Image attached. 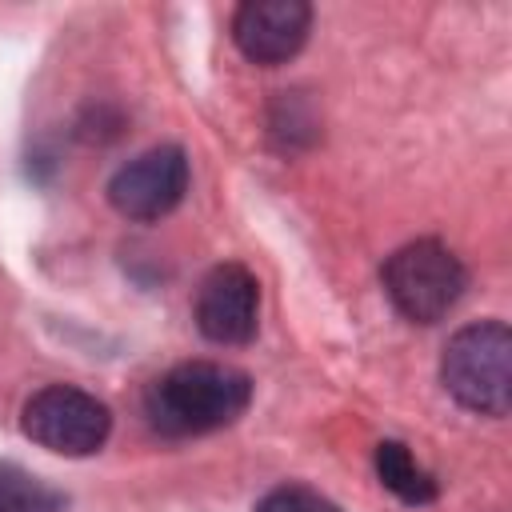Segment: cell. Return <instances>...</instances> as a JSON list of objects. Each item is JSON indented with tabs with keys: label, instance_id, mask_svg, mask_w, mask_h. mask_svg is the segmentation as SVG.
I'll use <instances>...</instances> for the list:
<instances>
[{
	"label": "cell",
	"instance_id": "6da1fadb",
	"mask_svg": "<svg viewBox=\"0 0 512 512\" xmlns=\"http://www.w3.org/2000/svg\"><path fill=\"white\" fill-rule=\"evenodd\" d=\"M248 404H252V376L216 360H184L164 376H156L144 392V416L168 440H188L228 428L244 416Z\"/></svg>",
	"mask_w": 512,
	"mask_h": 512
},
{
	"label": "cell",
	"instance_id": "7a4b0ae2",
	"mask_svg": "<svg viewBox=\"0 0 512 512\" xmlns=\"http://www.w3.org/2000/svg\"><path fill=\"white\" fill-rule=\"evenodd\" d=\"M444 392L476 416H508L512 408V332L504 320L464 324L440 356Z\"/></svg>",
	"mask_w": 512,
	"mask_h": 512
},
{
	"label": "cell",
	"instance_id": "3957f363",
	"mask_svg": "<svg viewBox=\"0 0 512 512\" xmlns=\"http://www.w3.org/2000/svg\"><path fill=\"white\" fill-rule=\"evenodd\" d=\"M380 284H384V296L392 300V308L404 320H412V324H436L464 296L468 272H464L460 256L448 244L424 236V240L400 244L384 260Z\"/></svg>",
	"mask_w": 512,
	"mask_h": 512
},
{
	"label": "cell",
	"instance_id": "277c9868",
	"mask_svg": "<svg viewBox=\"0 0 512 512\" xmlns=\"http://www.w3.org/2000/svg\"><path fill=\"white\" fill-rule=\"evenodd\" d=\"M20 432L56 456H92L112 436V412L76 384H48L24 400Z\"/></svg>",
	"mask_w": 512,
	"mask_h": 512
},
{
	"label": "cell",
	"instance_id": "5b68a950",
	"mask_svg": "<svg viewBox=\"0 0 512 512\" xmlns=\"http://www.w3.org/2000/svg\"><path fill=\"white\" fill-rule=\"evenodd\" d=\"M188 156L180 144H156L128 164H120L108 180V204L136 224L164 220L188 192Z\"/></svg>",
	"mask_w": 512,
	"mask_h": 512
},
{
	"label": "cell",
	"instance_id": "8992f818",
	"mask_svg": "<svg viewBox=\"0 0 512 512\" xmlns=\"http://www.w3.org/2000/svg\"><path fill=\"white\" fill-rule=\"evenodd\" d=\"M196 328L212 344H248L260 328V280L236 260L216 264L196 288Z\"/></svg>",
	"mask_w": 512,
	"mask_h": 512
},
{
	"label": "cell",
	"instance_id": "52a82bcc",
	"mask_svg": "<svg viewBox=\"0 0 512 512\" xmlns=\"http://www.w3.org/2000/svg\"><path fill=\"white\" fill-rule=\"evenodd\" d=\"M312 32V4L304 0H248L232 16V40L244 60L260 68L288 64Z\"/></svg>",
	"mask_w": 512,
	"mask_h": 512
},
{
	"label": "cell",
	"instance_id": "ba28073f",
	"mask_svg": "<svg viewBox=\"0 0 512 512\" xmlns=\"http://www.w3.org/2000/svg\"><path fill=\"white\" fill-rule=\"evenodd\" d=\"M372 460H376V476H380V484H384L400 504H408V508H424V504H432V500L440 496L436 476H432L428 468L416 464V456L408 452V444H400V440H380Z\"/></svg>",
	"mask_w": 512,
	"mask_h": 512
},
{
	"label": "cell",
	"instance_id": "9c48e42d",
	"mask_svg": "<svg viewBox=\"0 0 512 512\" xmlns=\"http://www.w3.org/2000/svg\"><path fill=\"white\" fill-rule=\"evenodd\" d=\"M0 512H68V496L36 472L0 460Z\"/></svg>",
	"mask_w": 512,
	"mask_h": 512
},
{
	"label": "cell",
	"instance_id": "30bf717a",
	"mask_svg": "<svg viewBox=\"0 0 512 512\" xmlns=\"http://www.w3.org/2000/svg\"><path fill=\"white\" fill-rule=\"evenodd\" d=\"M256 512H344V508L308 484H280L260 496Z\"/></svg>",
	"mask_w": 512,
	"mask_h": 512
},
{
	"label": "cell",
	"instance_id": "8fae6325",
	"mask_svg": "<svg viewBox=\"0 0 512 512\" xmlns=\"http://www.w3.org/2000/svg\"><path fill=\"white\" fill-rule=\"evenodd\" d=\"M312 128H316V120L304 116L300 92H280L276 112H272V136H284V152L296 148V136L300 132H308V140H312Z\"/></svg>",
	"mask_w": 512,
	"mask_h": 512
}]
</instances>
